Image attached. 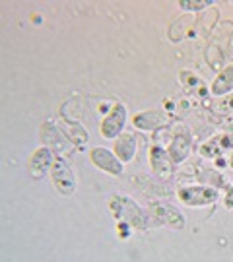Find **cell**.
I'll return each mask as SVG.
<instances>
[{
  "label": "cell",
  "mask_w": 233,
  "mask_h": 262,
  "mask_svg": "<svg viewBox=\"0 0 233 262\" xmlns=\"http://www.w3.org/2000/svg\"><path fill=\"white\" fill-rule=\"evenodd\" d=\"M109 208H111V214L122 224L136 227V229H148V215L132 198L113 194L109 200Z\"/></svg>",
  "instance_id": "obj_1"
},
{
  "label": "cell",
  "mask_w": 233,
  "mask_h": 262,
  "mask_svg": "<svg viewBox=\"0 0 233 262\" xmlns=\"http://www.w3.org/2000/svg\"><path fill=\"white\" fill-rule=\"evenodd\" d=\"M51 181L55 188L62 194V196H72L78 188L76 183V175L72 167L68 165V161L65 158H55L53 167H51Z\"/></svg>",
  "instance_id": "obj_2"
},
{
  "label": "cell",
  "mask_w": 233,
  "mask_h": 262,
  "mask_svg": "<svg viewBox=\"0 0 233 262\" xmlns=\"http://www.w3.org/2000/svg\"><path fill=\"white\" fill-rule=\"evenodd\" d=\"M150 215L154 217V222L169 229H183L186 225L185 215L179 212L175 206L165 204V202H150Z\"/></svg>",
  "instance_id": "obj_3"
},
{
  "label": "cell",
  "mask_w": 233,
  "mask_h": 262,
  "mask_svg": "<svg viewBox=\"0 0 233 262\" xmlns=\"http://www.w3.org/2000/svg\"><path fill=\"white\" fill-rule=\"evenodd\" d=\"M179 200L186 206H208L218 200V190L210 187H185L179 190Z\"/></svg>",
  "instance_id": "obj_4"
},
{
  "label": "cell",
  "mask_w": 233,
  "mask_h": 262,
  "mask_svg": "<svg viewBox=\"0 0 233 262\" xmlns=\"http://www.w3.org/2000/svg\"><path fill=\"white\" fill-rule=\"evenodd\" d=\"M126 117H129V113H126V107L121 103H115L113 105V109L107 113V117L103 119L101 122V136L103 138H117L119 134H122V128H124V124H126Z\"/></svg>",
  "instance_id": "obj_5"
},
{
  "label": "cell",
  "mask_w": 233,
  "mask_h": 262,
  "mask_svg": "<svg viewBox=\"0 0 233 262\" xmlns=\"http://www.w3.org/2000/svg\"><path fill=\"white\" fill-rule=\"evenodd\" d=\"M90 158H92V163L95 167H99L109 175H121L122 169H124L122 161L117 158V154L109 151L107 148H93Z\"/></svg>",
  "instance_id": "obj_6"
},
{
  "label": "cell",
  "mask_w": 233,
  "mask_h": 262,
  "mask_svg": "<svg viewBox=\"0 0 233 262\" xmlns=\"http://www.w3.org/2000/svg\"><path fill=\"white\" fill-rule=\"evenodd\" d=\"M150 163H152L154 175L158 179L167 181V179L173 177V159L169 156V151H165L158 144L150 150Z\"/></svg>",
  "instance_id": "obj_7"
},
{
  "label": "cell",
  "mask_w": 233,
  "mask_h": 262,
  "mask_svg": "<svg viewBox=\"0 0 233 262\" xmlns=\"http://www.w3.org/2000/svg\"><path fill=\"white\" fill-rule=\"evenodd\" d=\"M190 148H193V136L188 128H179L173 136V140L169 144V156L173 159V163H183L188 154H190Z\"/></svg>",
  "instance_id": "obj_8"
},
{
  "label": "cell",
  "mask_w": 233,
  "mask_h": 262,
  "mask_svg": "<svg viewBox=\"0 0 233 262\" xmlns=\"http://www.w3.org/2000/svg\"><path fill=\"white\" fill-rule=\"evenodd\" d=\"M53 161H55V156H53V150L51 148H39L35 150V154L29 159V173L33 179H43L47 175V171L53 167Z\"/></svg>",
  "instance_id": "obj_9"
},
{
  "label": "cell",
  "mask_w": 233,
  "mask_h": 262,
  "mask_svg": "<svg viewBox=\"0 0 233 262\" xmlns=\"http://www.w3.org/2000/svg\"><path fill=\"white\" fill-rule=\"evenodd\" d=\"M115 154L122 163H129L136 156V136L131 132H122L115 138Z\"/></svg>",
  "instance_id": "obj_10"
},
{
  "label": "cell",
  "mask_w": 233,
  "mask_h": 262,
  "mask_svg": "<svg viewBox=\"0 0 233 262\" xmlns=\"http://www.w3.org/2000/svg\"><path fill=\"white\" fill-rule=\"evenodd\" d=\"M134 126L140 130H156L167 124V117L159 111H144L134 117Z\"/></svg>",
  "instance_id": "obj_11"
},
{
  "label": "cell",
  "mask_w": 233,
  "mask_h": 262,
  "mask_svg": "<svg viewBox=\"0 0 233 262\" xmlns=\"http://www.w3.org/2000/svg\"><path fill=\"white\" fill-rule=\"evenodd\" d=\"M231 90H233V64H229L216 76L214 84H212V94L225 95V94H229Z\"/></svg>",
  "instance_id": "obj_12"
},
{
  "label": "cell",
  "mask_w": 233,
  "mask_h": 262,
  "mask_svg": "<svg viewBox=\"0 0 233 262\" xmlns=\"http://www.w3.org/2000/svg\"><path fill=\"white\" fill-rule=\"evenodd\" d=\"M41 140H43L47 148H56V146H60V142L66 140V134L60 132L58 128H55L53 122H45L41 126Z\"/></svg>",
  "instance_id": "obj_13"
},
{
  "label": "cell",
  "mask_w": 233,
  "mask_h": 262,
  "mask_svg": "<svg viewBox=\"0 0 233 262\" xmlns=\"http://www.w3.org/2000/svg\"><path fill=\"white\" fill-rule=\"evenodd\" d=\"M231 146V138L229 136H216L212 138L210 142H206L204 146L200 148V156H204V158H218L224 148H229Z\"/></svg>",
  "instance_id": "obj_14"
},
{
  "label": "cell",
  "mask_w": 233,
  "mask_h": 262,
  "mask_svg": "<svg viewBox=\"0 0 233 262\" xmlns=\"http://www.w3.org/2000/svg\"><path fill=\"white\" fill-rule=\"evenodd\" d=\"M214 0H181L179 6L183 10H190V12H198V10H204L206 6H212Z\"/></svg>",
  "instance_id": "obj_15"
},
{
  "label": "cell",
  "mask_w": 233,
  "mask_h": 262,
  "mask_svg": "<svg viewBox=\"0 0 233 262\" xmlns=\"http://www.w3.org/2000/svg\"><path fill=\"white\" fill-rule=\"evenodd\" d=\"M224 204H225V208H233V185L227 188V194H225V198H224Z\"/></svg>",
  "instance_id": "obj_16"
},
{
  "label": "cell",
  "mask_w": 233,
  "mask_h": 262,
  "mask_svg": "<svg viewBox=\"0 0 233 262\" xmlns=\"http://www.w3.org/2000/svg\"><path fill=\"white\" fill-rule=\"evenodd\" d=\"M229 167L233 169V154H231V158H229Z\"/></svg>",
  "instance_id": "obj_17"
}]
</instances>
